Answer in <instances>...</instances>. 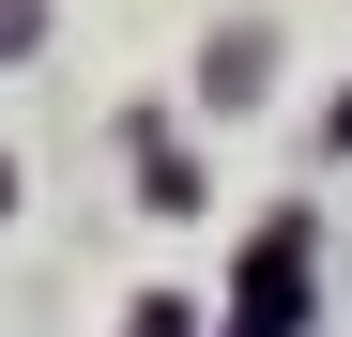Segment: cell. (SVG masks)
Returning <instances> with one entry per match:
<instances>
[{"mask_svg": "<svg viewBox=\"0 0 352 337\" xmlns=\"http://www.w3.org/2000/svg\"><path fill=\"white\" fill-rule=\"evenodd\" d=\"M16 46H31V0H0V62H16Z\"/></svg>", "mask_w": 352, "mask_h": 337, "instance_id": "cell-1", "label": "cell"}]
</instances>
